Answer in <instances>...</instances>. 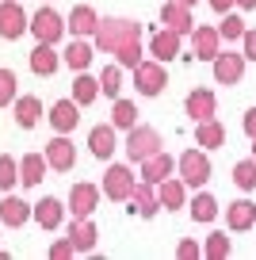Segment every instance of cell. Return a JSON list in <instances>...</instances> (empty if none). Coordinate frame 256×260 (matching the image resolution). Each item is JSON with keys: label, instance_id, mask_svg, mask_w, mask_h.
<instances>
[{"label": "cell", "instance_id": "6da1fadb", "mask_svg": "<svg viewBox=\"0 0 256 260\" xmlns=\"http://www.w3.org/2000/svg\"><path fill=\"white\" fill-rule=\"evenodd\" d=\"M122 149H126L130 165H142L145 157H153L157 149H165V142H161V134L153 126H138V122H134V126L126 130V146H122Z\"/></svg>", "mask_w": 256, "mask_h": 260}, {"label": "cell", "instance_id": "7a4b0ae2", "mask_svg": "<svg viewBox=\"0 0 256 260\" xmlns=\"http://www.w3.org/2000/svg\"><path fill=\"white\" fill-rule=\"evenodd\" d=\"M176 172L187 187H203L210 180V157L203 149H187V153L176 157Z\"/></svg>", "mask_w": 256, "mask_h": 260}, {"label": "cell", "instance_id": "3957f363", "mask_svg": "<svg viewBox=\"0 0 256 260\" xmlns=\"http://www.w3.org/2000/svg\"><path fill=\"white\" fill-rule=\"evenodd\" d=\"M165 84H168V73H165V61H138L134 65V88L142 92V96H161L165 92Z\"/></svg>", "mask_w": 256, "mask_h": 260}, {"label": "cell", "instance_id": "277c9868", "mask_svg": "<svg viewBox=\"0 0 256 260\" xmlns=\"http://www.w3.org/2000/svg\"><path fill=\"white\" fill-rule=\"evenodd\" d=\"M27 31H31L39 42H54V46H57V42L65 39V31H69V27H65V19L57 16L54 8H39V12L31 16V27H27Z\"/></svg>", "mask_w": 256, "mask_h": 260}, {"label": "cell", "instance_id": "5b68a950", "mask_svg": "<svg viewBox=\"0 0 256 260\" xmlns=\"http://www.w3.org/2000/svg\"><path fill=\"white\" fill-rule=\"evenodd\" d=\"M134 169L130 165H107V172H104V195L107 199H115V203H126L130 199V191H134Z\"/></svg>", "mask_w": 256, "mask_h": 260}, {"label": "cell", "instance_id": "8992f818", "mask_svg": "<svg viewBox=\"0 0 256 260\" xmlns=\"http://www.w3.org/2000/svg\"><path fill=\"white\" fill-rule=\"evenodd\" d=\"M27 27H31V16L23 12V4L19 0H0V39L16 42L19 35H27Z\"/></svg>", "mask_w": 256, "mask_h": 260}, {"label": "cell", "instance_id": "52a82bcc", "mask_svg": "<svg viewBox=\"0 0 256 260\" xmlns=\"http://www.w3.org/2000/svg\"><path fill=\"white\" fill-rule=\"evenodd\" d=\"M115 61H119L122 69H134V65L142 61V23H138V19L126 23V35H122V42L115 46Z\"/></svg>", "mask_w": 256, "mask_h": 260}, {"label": "cell", "instance_id": "ba28073f", "mask_svg": "<svg viewBox=\"0 0 256 260\" xmlns=\"http://www.w3.org/2000/svg\"><path fill=\"white\" fill-rule=\"evenodd\" d=\"M126 23H130V19H119V16L100 19L96 35H92V42H96V50H100V54H115V46H119V42H122V35H126Z\"/></svg>", "mask_w": 256, "mask_h": 260}, {"label": "cell", "instance_id": "9c48e42d", "mask_svg": "<svg viewBox=\"0 0 256 260\" xmlns=\"http://www.w3.org/2000/svg\"><path fill=\"white\" fill-rule=\"evenodd\" d=\"M210 65H214V81H218V84H226V88H230V84H237L241 77H245V54L218 50V57H214Z\"/></svg>", "mask_w": 256, "mask_h": 260}, {"label": "cell", "instance_id": "30bf717a", "mask_svg": "<svg viewBox=\"0 0 256 260\" xmlns=\"http://www.w3.org/2000/svg\"><path fill=\"white\" fill-rule=\"evenodd\" d=\"M100 207V187L96 184H73L69 187V211L73 218H88Z\"/></svg>", "mask_w": 256, "mask_h": 260}, {"label": "cell", "instance_id": "8fae6325", "mask_svg": "<svg viewBox=\"0 0 256 260\" xmlns=\"http://www.w3.org/2000/svg\"><path fill=\"white\" fill-rule=\"evenodd\" d=\"M161 23L172 27V31H180V35H191V31H195L191 8H187V4H180V0H165V4H161Z\"/></svg>", "mask_w": 256, "mask_h": 260}, {"label": "cell", "instance_id": "7c38bea8", "mask_svg": "<svg viewBox=\"0 0 256 260\" xmlns=\"http://www.w3.org/2000/svg\"><path fill=\"white\" fill-rule=\"evenodd\" d=\"M126 203H134L130 211H134L138 218H157V211H161L157 187H153V184H145V180H138V184H134V191H130V199H126Z\"/></svg>", "mask_w": 256, "mask_h": 260}, {"label": "cell", "instance_id": "4fadbf2b", "mask_svg": "<svg viewBox=\"0 0 256 260\" xmlns=\"http://www.w3.org/2000/svg\"><path fill=\"white\" fill-rule=\"evenodd\" d=\"M218 50H222V35H218V27H195V31H191V54L199 57V61H214Z\"/></svg>", "mask_w": 256, "mask_h": 260}, {"label": "cell", "instance_id": "5bb4252c", "mask_svg": "<svg viewBox=\"0 0 256 260\" xmlns=\"http://www.w3.org/2000/svg\"><path fill=\"white\" fill-rule=\"evenodd\" d=\"M46 161L54 172H69L73 165H77V146H73L65 134H57L54 142H46Z\"/></svg>", "mask_w": 256, "mask_h": 260}, {"label": "cell", "instance_id": "9a60e30c", "mask_svg": "<svg viewBox=\"0 0 256 260\" xmlns=\"http://www.w3.org/2000/svg\"><path fill=\"white\" fill-rule=\"evenodd\" d=\"M180 42H184V35H180V31L161 27V31L149 39V54L157 57V61H172V57H180Z\"/></svg>", "mask_w": 256, "mask_h": 260}, {"label": "cell", "instance_id": "2e32d148", "mask_svg": "<svg viewBox=\"0 0 256 260\" xmlns=\"http://www.w3.org/2000/svg\"><path fill=\"white\" fill-rule=\"evenodd\" d=\"M172 172H176V157H168L165 149H157L153 157H145V161H142V180H145V184H153V187H157L161 180H168Z\"/></svg>", "mask_w": 256, "mask_h": 260}, {"label": "cell", "instance_id": "e0dca14e", "mask_svg": "<svg viewBox=\"0 0 256 260\" xmlns=\"http://www.w3.org/2000/svg\"><path fill=\"white\" fill-rule=\"evenodd\" d=\"M88 149L96 161H107V157L119 149V142H115V122H100V126L88 130Z\"/></svg>", "mask_w": 256, "mask_h": 260}, {"label": "cell", "instance_id": "ac0fdd59", "mask_svg": "<svg viewBox=\"0 0 256 260\" xmlns=\"http://www.w3.org/2000/svg\"><path fill=\"white\" fill-rule=\"evenodd\" d=\"M80 122V104L77 100H57L54 107H50V126L57 130V134H73Z\"/></svg>", "mask_w": 256, "mask_h": 260}, {"label": "cell", "instance_id": "d6986e66", "mask_svg": "<svg viewBox=\"0 0 256 260\" xmlns=\"http://www.w3.org/2000/svg\"><path fill=\"white\" fill-rule=\"evenodd\" d=\"M31 218L39 222L42 230H57L65 222V203H61V199H54V195H42V203L31 207Z\"/></svg>", "mask_w": 256, "mask_h": 260}, {"label": "cell", "instance_id": "ffe728a7", "mask_svg": "<svg viewBox=\"0 0 256 260\" xmlns=\"http://www.w3.org/2000/svg\"><path fill=\"white\" fill-rule=\"evenodd\" d=\"M92 57H96V42H84L80 35H73V42L65 46V54H61V61L69 65L73 73H84L92 65Z\"/></svg>", "mask_w": 256, "mask_h": 260}, {"label": "cell", "instance_id": "44dd1931", "mask_svg": "<svg viewBox=\"0 0 256 260\" xmlns=\"http://www.w3.org/2000/svg\"><path fill=\"white\" fill-rule=\"evenodd\" d=\"M184 107H187V115H191L195 122L214 119V111H218V96H214L210 88H191V92H187V100H184Z\"/></svg>", "mask_w": 256, "mask_h": 260}, {"label": "cell", "instance_id": "7402d4cb", "mask_svg": "<svg viewBox=\"0 0 256 260\" xmlns=\"http://www.w3.org/2000/svg\"><path fill=\"white\" fill-rule=\"evenodd\" d=\"M226 226L233 230V234H245V230L256 226V203H248V199H237V203L226 207Z\"/></svg>", "mask_w": 256, "mask_h": 260}, {"label": "cell", "instance_id": "603a6c76", "mask_svg": "<svg viewBox=\"0 0 256 260\" xmlns=\"http://www.w3.org/2000/svg\"><path fill=\"white\" fill-rule=\"evenodd\" d=\"M157 199H161L165 211H180V207H187V184L176 180V176L161 180V184H157Z\"/></svg>", "mask_w": 256, "mask_h": 260}, {"label": "cell", "instance_id": "cb8c5ba5", "mask_svg": "<svg viewBox=\"0 0 256 260\" xmlns=\"http://www.w3.org/2000/svg\"><path fill=\"white\" fill-rule=\"evenodd\" d=\"M65 27H69L73 35H80V39H88V35H96L100 27V16L92 4H77V8L69 12V19H65Z\"/></svg>", "mask_w": 256, "mask_h": 260}, {"label": "cell", "instance_id": "d4e9b609", "mask_svg": "<svg viewBox=\"0 0 256 260\" xmlns=\"http://www.w3.org/2000/svg\"><path fill=\"white\" fill-rule=\"evenodd\" d=\"M69 241H73V249H77V252H92V249H96L100 230L92 226V214H88V218H73V226H69Z\"/></svg>", "mask_w": 256, "mask_h": 260}, {"label": "cell", "instance_id": "484cf974", "mask_svg": "<svg viewBox=\"0 0 256 260\" xmlns=\"http://www.w3.org/2000/svg\"><path fill=\"white\" fill-rule=\"evenodd\" d=\"M57 65H61V54L54 50V42H39L31 50V73L50 77V73H57Z\"/></svg>", "mask_w": 256, "mask_h": 260}, {"label": "cell", "instance_id": "4316f807", "mask_svg": "<svg viewBox=\"0 0 256 260\" xmlns=\"http://www.w3.org/2000/svg\"><path fill=\"white\" fill-rule=\"evenodd\" d=\"M46 169H50L46 153H27L23 161H19V184L23 187H39L42 176H46Z\"/></svg>", "mask_w": 256, "mask_h": 260}, {"label": "cell", "instance_id": "83f0119b", "mask_svg": "<svg viewBox=\"0 0 256 260\" xmlns=\"http://www.w3.org/2000/svg\"><path fill=\"white\" fill-rule=\"evenodd\" d=\"M31 218V203H23V199H19V195H4V199H0V222H4V226H23V222Z\"/></svg>", "mask_w": 256, "mask_h": 260}, {"label": "cell", "instance_id": "f1b7e54d", "mask_svg": "<svg viewBox=\"0 0 256 260\" xmlns=\"http://www.w3.org/2000/svg\"><path fill=\"white\" fill-rule=\"evenodd\" d=\"M12 115H16V122H19L23 130L39 126V119H42V104H39V96H16V104H12Z\"/></svg>", "mask_w": 256, "mask_h": 260}, {"label": "cell", "instance_id": "f546056e", "mask_svg": "<svg viewBox=\"0 0 256 260\" xmlns=\"http://www.w3.org/2000/svg\"><path fill=\"white\" fill-rule=\"evenodd\" d=\"M195 142H199L203 149H218V146H226V126L218 119H203V122H195Z\"/></svg>", "mask_w": 256, "mask_h": 260}, {"label": "cell", "instance_id": "4dcf8cb0", "mask_svg": "<svg viewBox=\"0 0 256 260\" xmlns=\"http://www.w3.org/2000/svg\"><path fill=\"white\" fill-rule=\"evenodd\" d=\"M100 96V77H88V73H77V81H73V100H77L80 107L96 104Z\"/></svg>", "mask_w": 256, "mask_h": 260}, {"label": "cell", "instance_id": "1f68e13d", "mask_svg": "<svg viewBox=\"0 0 256 260\" xmlns=\"http://www.w3.org/2000/svg\"><path fill=\"white\" fill-rule=\"evenodd\" d=\"M138 115H142V111H138V107H134V100H115V107H111V122H115V130H130V126H134V122H138Z\"/></svg>", "mask_w": 256, "mask_h": 260}, {"label": "cell", "instance_id": "d6a6232c", "mask_svg": "<svg viewBox=\"0 0 256 260\" xmlns=\"http://www.w3.org/2000/svg\"><path fill=\"white\" fill-rule=\"evenodd\" d=\"M191 218H195V222H214V218H218V199H214L210 191H199V195L191 199Z\"/></svg>", "mask_w": 256, "mask_h": 260}, {"label": "cell", "instance_id": "836d02e7", "mask_svg": "<svg viewBox=\"0 0 256 260\" xmlns=\"http://www.w3.org/2000/svg\"><path fill=\"white\" fill-rule=\"evenodd\" d=\"M233 184L241 191H256V157H245V161L233 165Z\"/></svg>", "mask_w": 256, "mask_h": 260}, {"label": "cell", "instance_id": "e575fe53", "mask_svg": "<svg viewBox=\"0 0 256 260\" xmlns=\"http://www.w3.org/2000/svg\"><path fill=\"white\" fill-rule=\"evenodd\" d=\"M100 92H104L107 100H119V92H122V65L119 61L104 69V77H100Z\"/></svg>", "mask_w": 256, "mask_h": 260}, {"label": "cell", "instance_id": "d590c367", "mask_svg": "<svg viewBox=\"0 0 256 260\" xmlns=\"http://www.w3.org/2000/svg\"><path fill=\"white\" fill-rule=\"evenodd\" d=\"M245 31H248V27H245V19H241V16H233V12H226V19L218 23V35H222L226 42H241V39H245Z\"/></svg>", "mask_w": 256, "mask_h": 260}, {"label": "cell", "instance_id": "8d00e7d4", "mask_svg": "<svg viewBox=\"0 0 256 260\" xmlns=\"http://www.w3.org/2000/svg\"><path fill=\"white\" fill-rule=\"evenodd\" d=\"M19 184V161L12 153L0 157V191H12V187Z\"/></svg>", "mask_w": 256, "mask_h": 260}, {"label": "cell", "instance_id": "74e56055", "mask_svg": "<svg viewBox=\"0 0 256 260\" xmlns=\"http://www.w3.org/2000/svg\"><path fill=\"white\" fill-rule=\"evenodd\" d=\"M203 252H207L210 260H226V256L233 252V241H230L226 234H210V237H207V245H203Z\"/></svg>", "mask_w": 256, "mask_h": 260}, {"label": "cell", "instance_id": "f35d334b", "mask_svg": "<svg viewBox=\"0 0 256 260\" xmlns=\"http://www.w3.org/2000/svg\"><path fill=\"white\" fill-rule=\"evenodd\" d=\"M16 73L12 69H0V107H8V104H16Z\"/></svg>", "mask_w": 256, "mask_h": 260}, {"label": "cell", "instance_id": "ab89813d", "mask_svg": "<svg viewBox=\"0 0 256 260\" xmlns=\"http://www.w3.org/2000/svg\"><path fill=\"white\" fill-rule=\"evenodd\" d=\"M199 252H203V245H199V241H191V237L176 245V256H180V260H191V256H199Z\"/></svg>", "mask_w": 256, "mask_h": 260}, {"label": "cell", "instance_id": "60d3db41", "mask_svg": "<svg viewBox=\"0 0 256 260\" xmlns=\"http://www.w3.org/2000/svg\"><path fill=\"white\" fill-rule=\"evenodd\" d=\"M73 252H77V249H73V241H69V237H61V241H54V245H50V256H54V260H65V256H73Z\"/></svg>", "mask_w": 256, "mask_h": 260}, {"label": "cell", "instance_id": "b9f144b4", "mask_svg": "<svg viewBox=\"0 0 256 260\" xmlns=\"http://www.w3.org/2000/svg\"><path fill=\"white\" fill-rule=\"evenodd\" d=\"M245 61H256V31H245Z\"/></svg>", "mask_w": 256, "mask_h": 260}, {"label": "cell", "instance_id": "7bdbcfd3", "mask_svg": "<svg viewBox=\"0 0 256 260\" xmlns=\"http://www.w3.org/2000/svg\"><path fill=\"white\" fill-rule=\"evenodd\" d=\"M241 126H245V134H248V138H256V107H248V111H245Z\"/></svg>", "mask_w": 256, "mask_h": 260}, {"label": "cell", "instance_id": "ee69618b", "mask_svg": "<svg viewBox=\"0 0 256 260\" xmlns=\"http://www.w3.org/2000/svg\"><path fill=\"white\" fill-rule=\"evenodd\" d=\"M207 4L218 12V16H226V12H233V8H237V0H207Z\"/></svg>", "mask_w": 256, "mask_h": 260}, {"label": "cell", "instance_id": "f6af8a7d", "mask_svg": "<svg viewBox=\"0 0 256 260\" xmlns=\"http://www.w3.org/2000/svg\"><path fill=\"white\" fill-rule=\"evenodd\" d=\"M237 8H241V12H252V8H256V0H237Z\"/></svg>", "mask_w": 256, "mask_h": 260}, {"label": "cell", "instance_id": "bcb514c9", "mask_svg": "<svg viewBox=\"0 0 256 260\" xmlns=\"http://www.w3.org/2000/svg\"><path fill=\"white\" fill-rule=\"evenodd\" d=\"M180 4H187V8H195V4H199V0H180Z\"/></svg>", "mask_w": 256, "mask_h": 260}, {"label": "cell", "instance_id": "7dc6e473", "mask_svg": "<svg viewBox=\"0 0 256 260\" xmlns=\"http://www.w3.org/2000/svg\"><path fill=\"white\" fill-rule=\"evenodd\" d=\"M0 260H8V252H4V249H0Z\"/></svg>", "mask_w": 256, "mask_h": 260}, {"label": "cell", "instance_id": "c3c4849f", "mask_svg": "<svg viewBox=\"0 0 256 260\" xmlns=\"http://www.w3.org/2000/svg\"><path fill=\"white\" fill-rule=\"evenodd\" d=\"M252 157H256V138H252Z\"/></svg>", "mask_w": 256, "mask_h": 260}]
</instances>
